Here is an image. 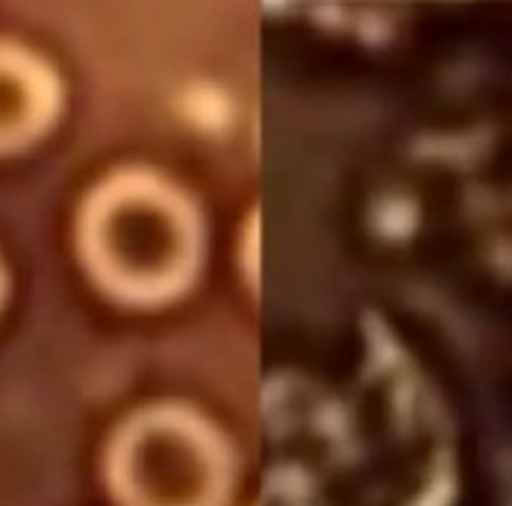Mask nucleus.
<instances>
[{
  "mask_svg": "<svg viewBox=\"0 0 512 506\" xmlns=\"http://www.w3.org/2000/svg\"><path fill=\"white\" fill-rule=\"evenodd\" d=\"M83 251L106 289L154 301L186 283L198 251L195 221L154 177H118L86 206Z\"/></svg>",
  "mask_w": 512,
  "mask_h": 506,
  "instance_id": "obj_1",
  "label": "nucleus"
},
{
  "mask_svg": "<svg viewBox=\"0 0 512 506\" xmlns=\"http://www.w3.org/2000/svg\"><path fill=\"white\" fill-rule=\"evenodd\" d=\"M109 474L124 506H218L227 492V456L186 412H148L127 424Z\"/></svg>",
  "mask_w": 512,
  "mask_h": 506,
  "instance_id": "obj_2",
  "label": "nucleus"
},
{
  "mask_svg": "<svg viewBox=\"0 0 512 506\" xmlns=\"http://www.w3.org/2000/svg\"><path fill=\"white\" fill-rule=\"evenodd\" d=\"M56 106L59 86L48 65L21 48L0 45V153L42 136Z\"/></svg>",
  "mask_w": 512,
  "mask_h": 506,
  "instance_id": "obj_3",
  "label": "nucleus"
},
{
  "mask_svg": "<svg viewBox=\"0 0 512 506\" xmlns=\"http://www.w3.org/2000/svg\"><path fill=\"white\" fill-rule=\"evenodd\" d=\"M0 289H3V283H0Z\"/></svg>",
  "mask_w": 512,
  "mask_h": 506,
  "instance_id": "obj_4",
  "label": "nucleus"
}]
</instances>
